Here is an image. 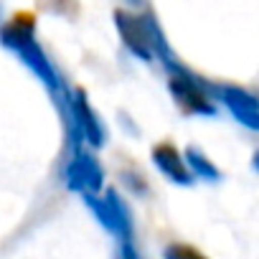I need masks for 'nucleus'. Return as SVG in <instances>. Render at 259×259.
Wrapping results in <instances>:
<instances>
[{"label":"nucleus","mask_w":259,"mask_h":259,"mask_svg":"<svg viewBox=\"0 0 259 259\" xmlns=\"http://www.w3.org/2000/svg\"><path fill=\"white\" fill-rule=\"evenodd\" d=\"M114 26L124 44V49L140 61H153V26L155 21L148 16H135L127 11H114Z\"/></svg>","instance_id":"4"},{"label":"nucleus","mask_w":259,"mask_h":259,"mask_svg":"<svg viewBox=\"0 0 259 259\" xmlns=\"http://www.w3.org/2000/svg\"><path fill=\"white\" fill-rule=\"evenodd\" d=\"M0 44H3L8 51H13L38 76V81L49 89V94L56 99V104H64L66 102L69 92L64 89V81H61L54 61L49 59V54L38 44L36 18L31 13H16L8 23L0 26Z\"/></svg>","instance_id":"1"},{"label":"nucleus","mask_w":259,"mask_h":259,"mask_svg":"<svg viewBox=\"0 0 259 259\" xmlns=\"http://www.w3.org/2000/svg\"><path fill=\"white\" fill-rule=\"evenodd\" d=\"M0 26H3V23H0Z\"/></svg>","instance_id":"11"},{"label":"nucleus","mask_w":259,"mask_h":259,"mask_svg":"<svg viewBox=\"0 0 259 259\" xmlns=\"http://www.w3.org/2000/svg\"><path fill=\"white\" fill-rule=\"evenodd\" d=\"M183 160H186V165H188V170L193 173V178H201V181H211V183H216V181H221V170L198 150V148H193V145H188L186 150H183Z\"/></svg>","instance_id":"8"},{"label":"nucleus","mask_w":259,"mask_h":259,"mask_svg":"<svg viewBox=\"0 0 259 259\" xmlns=\"http://www.w3.org/2000/svg\"><path fill=\"white\" fill-rule=\"evenodd\" d=\"M168 69V89L170 97L176 99L178 109L186 114H196V117H216V104L213 97L208 94V84L203 79H198L196 74H191L183 64H170Z\"/></svg>","instance_id":"3"},{"label":"nucleus","mask_w":259,"mask_h":259,"mask_svg":"<svg viewBox=\"0 0 259 259\" xmlns=\"http://www.w3.org/2000/svg\"><path fill=\"white\" fill-rule=\"evenodd\" d=\"M150 155H153L155 168H158L168 181H173L176 186H191V183L196 181L193 173L188 170L186 160H183V153H181L176 145H170V143H158Z\"/></svg>","instance_id":"7"},{"label":"nucleus","mask_w":259,"mask_h":259,"mask_svg":"<svg viewBox=\"0 0 259 259\" xmlns=\"http://www.w3.org/2000/svg\"><path fill=\"white\" fill-rule=\"evenodd\" d=\"M64 119H66V135H69V148H104L107 143V130L102 124V117L94 112L92 102L87 99L84 89H74L66 102L61 104Z\"/></svg>","instance_id":"2"},{"label":"nucleus","mask_w":259,"mask_h":259,"mask_svg":"<svg viewBox=\"0 0 259 259\" xmlns=\"http://www.w3.org/2000/svg\"><path fill=\"white\" fill-rule=\"evenodd\" d=\"M64 178H66V186L76 193H84V196L99 193L102 186H104V168H102V163L97 160L94 153L76 148L69 155V163L64 168Z\"/></svg>","instance_id":"5"},{"label":"nucleus","mask_w":259,"mask_h":259,"mask_svg":"<svg viewBox=\"0 0 259 259\" xmlns=\"http://www.w3.org/2000/svg\"><path fill=\"white\" fill-rule=\"evenodd\" d=\"M165 259H208L201 249H196L193 244L186 241H173L165 246Z\"/></svg>","instance_id":"9"},{"label":"nucleus","mask_w":259,"mask_h":259,"mask_svg":"<svg viewBox=\"0 0 259 259\" xmlns=\"http://www.w3.org/2000/svg\"><path fill=\"white\" fill-rule=\"evenodd\" d=\"M251 165H254V170L259 173V150L254 153V158H251Z\"/></svg>","instance_id":"10"},{"label":"nucleus","mask_w":259,"mask_h":259,"mask_svg":"<svg viewBox=\"0 0 259 259\" xmlns=\"http://www.w3.org/2000/svg\"><path fill=\"white\" fill-rule=\"evenodd\" d=\"M208 94L216 97L234 114L236 122L259 133V99L254 94H249L246 89L234 87V84H208Z\"/></svg>","instance_id":"6"}]
</instances>
